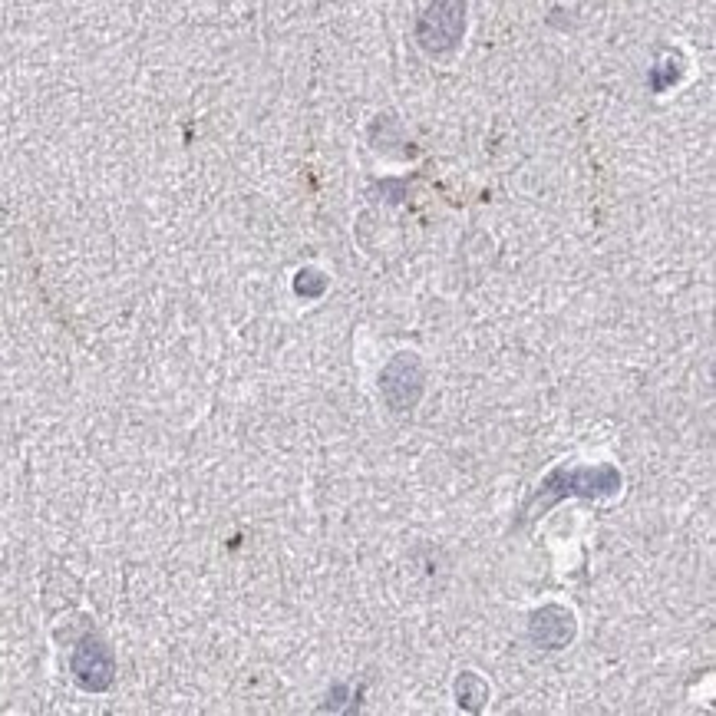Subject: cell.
<instances>
[{
  "instance_id": "1",
  "label": "cell",
  "mask_w": 716,
  "mask_h": 716,
  "mask_svg": "<svg viewBox=\"0 0 716 716\" xmlns=\"http://www.w3.org/2000/svg\"><path fill=\"white\" fill-rule=\"evenodd\" d=\"M466 30V0H433L416 24V40L426 53H449Z\"/></svg>"
},
{
  "instance_id": "3",
  "label": "cell",
  "mask_w": 716,
  "mask_h": 716,
  "mask_svg": "<svg viewBox=\"0 0 716 716\" xmlns=\"http://www.w3.org/2000/svg\"><path fill=\"white\" fill-rule=\"evenodd\" d=\"M532 637L542 647H565L575 637V614L565 608H545L532 618Z\"/></svg>"
},
{
  "instance_id": "2",
  "label": "cell",
  "mask_w": 716,
  "mask_h": 716,
  "mask_svg": "<svg viewBox=\"0 0 716 716\" xmlns=\"http://www.w3.org/2000/svg\"><path fill=\"white\" fill-rule=\"evenodd\" d=\"M423 373L413 354H400L387 370H383V396L390 400L393 410H410L420 400Z\"/></svg>"
}]
</instances>
